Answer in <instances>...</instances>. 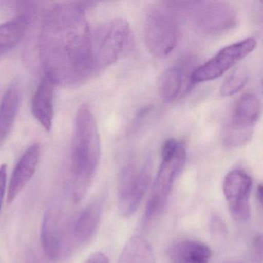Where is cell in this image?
Wrapping results in <instances>:
<instances>
[{"label":"cell","mask_w":263,"mask_h":263,"mask_svg":"<svg viewBox=\"0 0 263 263\" xmlns=\"http://www.w3.org/2000/svg\"><path fill=\"white\" fill-rule=\"evenodd\" d=\"M93 3L57 4L43 21L39 54L46 76L55 84L76 87L95 73L91 30L85 10Z\"/></svg>","instance_id":"cell-1"},{"label":"cell","mask_w":263,"mask_h":263,"mask_svg":"<svg viewBox=\"0 0 263 263\" xmlns=\"http://www.w3.org/2000/svg\"><path fill=\"white\" fill-rule=\"evenodd\" d=\"M101 154L98 124L90 107L84 104L77 113L72 141V195L76 204L84 200L91 186Z\"/></svg>","instance_id":"cell-2"},{"label":"cell","mask_w":263,"mask_h":263,"mask_svg":"<svg viewBox=\"0 0 263 263\" xmlns=\"http://www.w3.org/2000/svg\"><path fill=\"white\" fill-rule=\"evenodd\" d=\"M132 27L124 19L100 24L91 33V50L95 73L126 58L133 50Z\"/></svg>","instance_id":"cell-3"},{"label":"cell","mask_w":263,"mask_h":263,"mask_svg":"<svg viewBox=\"0 0 263 263\" xmlns=\"http://www.w3.org/2000/svg\"><path fill=\"white\" fill-rule=\"evenodd\" d=\"M187 158L186 146L183 141L169 139L161 149V163L152 187V195L144 213L145 223L156 218L164 209L178 175Z\"/></svg>","instance_id":"cell-4"},{"label":"cell","mask_w":263,"mask_h":263,"mask_svg":"<svg viewBox=\"0 0 263 263\" xmlns=\"http://www.w3.org/2000/svg\"><path fill=\"white\" fill-rule=\"evenodd\" d=\"M178 13L169 2L160 3L147 9L144 19L146 45L156 58H165L178 44L179 25Z\"/></svg>","instance_id":"cell-5"},{"label":"cell","mask_w":263,"mask_h":263,"mask_svg":"<svg viewBox=\"0 0 263 263\" xmlns=\"http://www.w3.org/2000/svg\"><path fill=\"white\" fill-rule=\"evenodd\" d=\"M178 13H185L203 33L220 35L233 29L238 22L236 10L223 1L172 2Z\"/></svg>","instance_id":"cell-6"},{"label":"cell","mask_w":263,"mask_h":263,"mask_svg":"<svg viewBox=\"0 0 263 263\" xmlns=\"http://www.w3.org/2000/svg\"><path fill=\"white\" fill-rule=\"evenodd\" d=\"M149 165L129 163L121 170L118 181V208L123 217L136 212L150 184Z\"/></svg>","instance_id":"cell-7"},{"label":"cell","mask_w":263,"mask_h":263,"mask_svg":"<svg viewBox=\"0 0 263 263\" xmlns=\"http://www.w3.org/2000/svg\"><path fill=\"white\" fill-rule=\"evenodd\" d=\"M256 47L253 38H247L221 49L213 58L197 67L190 77V84L213 81L250 54Z\"/></svg>","instance_id":"cell-8"},{"label":"cell","mask_w":263,"mask_h":263,"mask_svg":"<svg viewBox=\"0 0 263 263\" xmlns=\"http://www.w3.org/2000/svg\"><path fill=\"white\" fill-rule=\"evenodd\" d=\"M252 185L251 177L238 169L229 172L223 181V193L229 211L238 222H246L250 218Z\"/></svg>","instance_id":"cell-9"},{"label":"cell","mask_w":263,"mask_h":263,"mask_svg":"<svg viewBox=\"0 0 263 263\" xmlns=\"http://www.w3.org/2000/svg\"><path fill=\"white\" fill-rule=\"evenodd\" d=\"M41 245L47 256L53 261L61 259L67 251V231L62 213L57 208H49L43 217Z\"/></svg>","instance_id":"cell-10"},{"label":"cell","mask_w":263,"mask_h":263,"mask_svg":"<svg viewBox=\"0 0 263 263\" xmlns=\"http://www.w3.org/2000/svg\"><path fill=\"white\" fill-rule=\"evenodd\" d=\"M41 148L39 144H32L20 158L12 174L7 192V203L15 201L34 175L39 163Z\"/></svg>","instance_id":"cell-11"},{"label":"cell","mask_w":263,"mask_h":263,"mask_svg":"<svg viewBox=\"0 0 263 263\" xmlns=\"http://www.w3.org/2000/svg\"><path fill=\"white\" fill-rule=\"evenodd\" d=\"M55 85L48 77L45 76L32 98V114L47 132L51 130L54 118Z\"/></svg>","instance_id":"cell-12"},{"label":"cell","mask_w":263,"mask_h":263,"mask_svg":"<svg viewBox=\"0 0 263 263\" xmlns=\"http://www.w3.org/2000/svg\"><path fill=\"white\" fill-rule=\"evenodd\" d=\"M21 84L18 81H13L0 103V147L13 128L21 106Z\"/></svg>","instance_id":"cell-13"},{"label":"cell","mask_w":263,"mask_h":263,"mask_svg":"<svg viewBox=\"0 0 263 263\" xmlns=\"http://www.w3.org/2000/svg\"><path fill=\"white\" fill-rule=\"evenodd\" d=\"M167 254L172 263H209L212 250L201 241L182 240L172 244Z\"/></svg>","instance_id":"cell-14"},{"label":"cell","mask_w":263,"mask_h":263,"mask_svg":"<svg viewBox=\"0 0 263 263\" xmlns=\"http://www.w3.org/2000/svg\"><path fill=\"white\" fill-rule=\"evenodd\" d=\"M102 204L95 201L78 215L73 227V238L80 244L88 243L96 233L101 221Z\"/></svg>","instance_id":"cell-15"},{"label":"cell","mask_w":263,"mask_h":263,"mask_svg":"<svg viewBox=\"0 0 263 263\" xmlns=\"http://www.w3.org/2000/svg\"><path fill=\"white\" fill-rule=\"evenodd\" d=\"M29 20L24 15L7 21L0 25V56L14 48L24 38Z\"/></svg>","instance_id":"cell-16"},{"label":"cell","mask_w":263,"mask_h":263,"mask_svg":"<svg viewBox=\"0 0 263 263\" xmlns=\"http://www.w3.org/2000/svg\"><path fill=\"white\" fill-rule=\"evenodd\" d=\"M118 263H155L150 243L141 235H135L124 246Z\"/></svg>","instance_id":"cell-17"},{"label":"cell","mask_w":263,"mask_h":263,"mask_svg":"<svg viewBox=\"0 0 263 263\" xmlns=\"http://www.w3.org/2000/svg\"><path fill=\"white\" fill-rule=\"evenodd\" d=\"M255 124L232 118L223 130L222 143L229 148L242 147L252 140Z\"/></svg>","instance_id":"cell-18"},{"label":"cell","mask_w":263,"mask_h":263,"mask_svg":"<svg viewBox=\"0 0 263 263\" xmlns=\"http://www.w3.org/2000/svg\"><path fill=\"white\" fill-rule=\"evenodd\" d=\"M184 65H175L165 70L160 80V92L165 101H175L184 85Z\"/></svg>","instance_id":"cell-19"},{"label":"cell","mask_w":263,"mask_h":263,"mask_svg":"<svg viewBox=\"0 0 263 263\" xmlns=\"http://www.w3.org/2000/svg\"><path fill=\"white\" fill-rule=\"evenodd\" d=\"M261 113V104L258 98L252 93L242 95L237 102L232 118L255 124Z\"/></svg>","instance_id":"cell-20"},{"label":"cell","mask_w":263,"mask_h":263,"mask_svg":"<svg viewBox=\"0 0 263 263\" xmlns=\"http://www.w3.org/2000/svg\"><path fill=\"white\" fill-rule=\"evenodd\" d=\"M249 71L247 67L240 66L233 70L221 84L220 93L223 97H229L239 92L247 84Z\"/></svg>","instance_id":"cell-21"},{"label":"cell","mask_w":263,"mask_h":263,"mask_svg":"<svg viewBox=\"0 0 263 263\" xmlns=\"http://www.w3.org/2000/svg\"><path fill=\"white\" fill-rule=\"evenodd\" d=\"M7 167L6 164L0 166V213L2 210L3 202L5 198L7 184Z\"/></svg>","instance_id":"cell-22"},{"label":"cell","mask_w":263,"mask_h":263,"mask_svg":"<svg viewBox=\"0 0 263 263\" xmlns=\"http://www.w3.org/2000/svg\"><path fill=\"white\" fill-rule=\"evenodd\" d=\"M84 263H109V260L105 254L98 252L92 254Z\"/></svg>","instance_id":"cell-23"},{"label":"cell","mask_w":263,"mask_h":263,"mask_svg":"<svg viewBox=\"0 0 263 263\" xmlns=\"http://www.w3.org/2000/svg\"><path fill=\"white\" fill-rule=\"evenodd\" d=\"M25 263H36L34 256L30 252H27V256H26Z\"/></svg>","instance_id":"cell-24"},{"label":"cell","mask_w":263,"mask_h":263,"mask_svg":"<svg viewBox=\"0 0 263 263\" xmlns=\"http://www.w3.org/2000/svg\"><path fill=\"white\" fill-rule=\"evenodd\" d=\"M257 196H258L259 202H262V187H261V185L258 186V191H257Z\"/></svg>","instance_id":"cell-25"}]
</instances>
